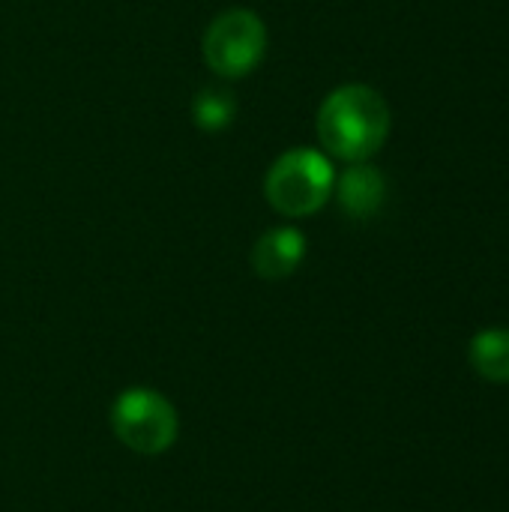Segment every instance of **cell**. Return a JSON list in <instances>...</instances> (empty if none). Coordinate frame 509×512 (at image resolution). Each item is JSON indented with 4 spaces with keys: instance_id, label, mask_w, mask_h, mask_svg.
<instances>
[{
    "instance_id": "obj_1",
    "label": "cell",
    "mask_w": 509,
    "mask_h": 512,
    "mask_svg": "<svg viewBox=\"0 0 509 512\" xmlns=\"http://www.w3.org/2000/svg\"><path fill=\"white\" fill-rule=\"evenodd\" d=\"M315 126L327 153L345 162H366L390 135V105L366 84H345L321 102Z\"/></svg>"
},
{
    "instance_id": "obj_2",
    "label": "cell",
    "mask_w": 509,
    "mask_h": 512,
    "mask_svg": "<svg viewBox=\"0 0 509 512\" xmlns=\"http://www.w3.org/2000/svg\"><path fill=\"white\" fill-rule=\"evenodd\" d=\"M336 171L318 150L297 147L282 153L264 177V198L282 216L303 219L318 213L333 195Z\"/></svg>"
},
{
    "instance_id": "obj_3",
    "label": "cell",
    "mask_w": 509,
    "mask_h": 512,
    "mask_svg": "<svg viewBox=\"0 0 509 512\" xmlns=\"http://www.w3.org/2000/svg\"><path fill=\"white\" fill-rule=\"evenodd\" d=\"M111 426L123 447L141 456H159L177 441V408L150 387L123 390L111 408Z\"/></svg>"
},
{
    "instance_id": "obj_4",
    "label": "cell",
    "mask_w": 509,
    "mask_h": 512,
    "mask_svg": "<svg viewBox=\"0 0 509 512\" xmlns=\"http://www.w3.org/2000/svg\"><path fill=\"white\" fill-rule=\"evenodd\" d=\"M267 54V27L252 9H228L216 15L204 33L207 66L222 78L249 75Z\"/></svg>"
},
{
    "instance_id": "obj_5",
    "label": "cell",
    "mask_w": 509,
    "mask_h": 512,
    "mask_svg": "<svg viewBox=\"0 0 509 512\" xmlns=\"http://www.w3.org/2000/svg\"><path fill=\"white\" fill-rule=\"evenodd\" d=\"M306 258V237L297 228H273L258 237L252 249V267L261 279H288Z\"/></svg>"
},
{
    "instance_id": "obj_6",
    "label": "cell",
    "mask_w": 509,
    "mask_h": 512,
    "mask_svg": "<svg viewBox=\"0 0 509 512\" xmlns=\"http://www.w3.org/2000/svg\"><path fill=\"white\" fill-rule=\"evenodd\" d=\"M336 195H339V204L348 216L369 219L384 207L387 180L378 168H372L366 162H354L351 168L342 171V177L336 183Z\"/></svg>"
},
{
    "instance_id": "obj_7",
    "label": "cell",
    "mask_w": 509,
    "mask_h": 512,
    "mask_svg": "<svg viewBox=\"0 0 509 512\" xmlns=\"http://www.w3.org/2000/svg\"><path fill=\"white\" fill-rule=\"evenodd\" d=\"M471 366L492 384H509V330H483L468 348Z\"/></svg>"
},
{
    "instance_id": "obj_8",
    "label": "cell",
    "mask_w": 509,
    "mask_h": 512,
    "mask_svg": "<svg viewBox=\"0 0 509 512\" xmlns=\"http://www.w3.org/2000/svg\"><path fill=\"white\" fill-rule=\"evenodd\" d=\"M234 117H237V99L231 90L207 87L192 99V120H195V126H201L207 132L228 129Z\"/></svg>"
}]
</instances>
